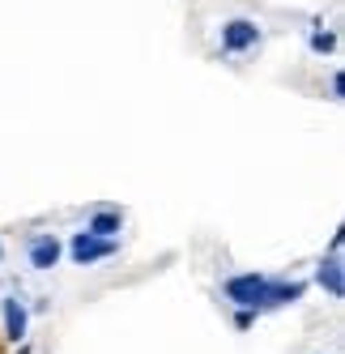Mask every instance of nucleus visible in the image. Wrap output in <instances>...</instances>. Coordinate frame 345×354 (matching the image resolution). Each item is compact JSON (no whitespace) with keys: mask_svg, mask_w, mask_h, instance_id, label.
<instances>
[{"mask_svg":"<svg viewBox=\"0 0 345 354\" xmlns=\"http://www.w3.org/2000/svg\"><path fill=\"white\" fill-rule=\"evenodd\" d=\"M264 286H268V277H264V273H235V277H226L221 295H226L235 308H252V312H256V303H260Z\"/></svg>","mask_w":345,"mask_h":354,"instance_id":"1","label":"nucleus"},{"mask_svg":"<svg viewBox=\"0 0 345 354\" xmlns=\"http://www.w3.org/2000/svg\"><path fill=\"white\" fill-rule=\"evenodd\" d=\"M68 252H72V265H98V261H111L115 257V239L77 231V235H72V243H68Z\"/></svg>","mask_w":345,"mask_h":354,"instance_id":"2","label":"nucleus"},{"mask_svg":"<svg viewBox=\"0 0 345 354\" xmlns=\"http://www.w3.org/2000/svg\"><path fill=\"white\" fill-rule=\"evenodd\" d=\"M256 43H260V26H256L252 17H235V21L221 26V52L239 56V52H252Z\"/></svg>","mask_w":345,"mask_h":354,"instance_id":"3","label":"nucleus"},{"mask_svg":"<svg viewBox=\"0 0 345 354\" xmlns=\"http://www.w3.org/2000/svg\"><path fill=\"white\" fill-rule=\"evenodd\" d=\"M315 282H319V290H324L328 299H341V295H345V265H341V252H328V257L319 261Z\"/></svg>","mask_w":345,"mask_h":354,"instance_id":"4","label":"nucleus"},{"mask_svg":"<svg viewBox=\"0 0 345 354\" xmlns=\"http://www.w3.org/2000/svg\"><path fill=\"white\" fill-rule=\"evenodd\" d=\"M0 316H5V337L17 346V342H26V328H30V316H26V303H21L17 295L0 303Z\"/></svg>","mask_w":345,"mask_h":354,"instance_id":"5","label":"nucleus"},{"mask_svg":"<svg viewBox=\"0 0 345 354\" xmlns=\"http://www.w3.org/2000/svg\"><path fill=\"white\" fill-rule=\"evenodd\" d=\"M303 282H268L260 303H256V312H268V308H282V303H294V299H303Z\"/></svg>","mask_w":345,"mask_h":354,"instance_id":"6","label":"nucleus"},{"mask_svg":"<svg viewBox=\"0 0 345 354\" xmlns=\"http://www.w3.org/2000/svg\"><path fill=\"white\" fill-rule=\"evenodd\" d=\"M60 261V239L56 235H39L34 243H30V265L34 269H52Z\"/></svg>","mask_w":345,"mask_h":354,"instance_id":"7","label":"nucleus"},{"mask_svg":"<svg viewBox=\"0 0 345 354\" xmlns=\"http://www.w3.org/2000/svg\"><path fill=\"white\" fill-rule=\"evenodd\" d=\"M119 226H124V218H119L115 209H103V214H94V218L86 222V231H90V235H103V239H115Z\"/></svg>","mask_w":345,"mask_h":354,"instance_id":"8","label":"nucleus"},{"mask_svg":"<svg viewBox=\"0 0 345 354\" xmlns=\"http://www.w3.org/2000/svg\"><path fill=\"white\" fill-rule=\"evenodd\" d=\"M311 52L315 56H333L337 52V30H315L311 35Z\"/></svg>","mask_w":345,"mask_h":354,"instance_id":"9","label":"nucleus"},{"mask_svg":"<svg viewBox=\"0 0 345 354\" xmlns=\"http://www.w3.org/2000/svg\"><path fill=\"white\" fill-rule=\"evenodd\" d=\"M252 320H256V312H252V308H239V316H235V328H252Z\"/></svg>","mask_w":345,"mask_h":354,"instance_id":"10","label":"nucleus"},{"mask_svg":"<svg viewBox=\"0 0 345 354\" xmlns=\"http://www.w3.org/2000/svg\"><path fill=\"white\" fill-rule=\"evenodd\" d=\"M328 90H333V98H345V77H341V73H333V82H328Z\"/></svg>","mask_w":345,"mask_h":354,"instance_id":"11","label":"nucleus"},{"mask_svg":"<svg viewBox=\"0 0 345 354\" xmlns=\"http://www.w3.org/2000/svg\"><path fill=\"white\" fill-rule=\"evenodd\" d=\"M341 243H345V226H337V231H333V243H328V252H341Z\"/></svg>","mask_w":345,"mask_h":354,"instance_id":"12","label":"nucleus"}]
</instances>
